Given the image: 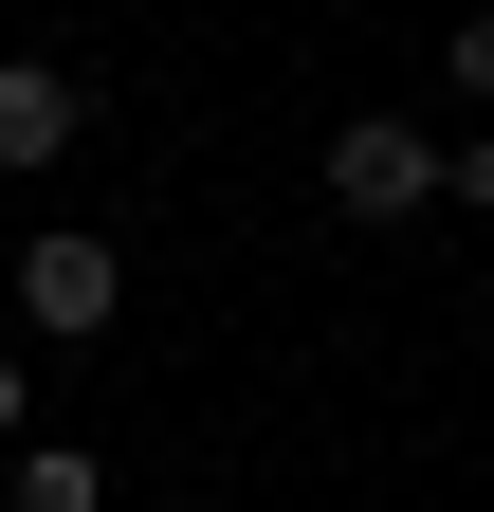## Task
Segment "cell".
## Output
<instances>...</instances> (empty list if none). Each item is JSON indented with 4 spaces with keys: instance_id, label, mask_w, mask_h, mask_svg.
Masks as SVG:
<instances>
[{
    "instance_id": "obj_1",
    "label": "cell",
    "mask_w": 494,
    "mask_h": 512,
    "mask_svg": "<svg viewBox=\"0 0 494 512\" xmlns=\"http://www.w3.org/2000/svg\"><path fill=\"white\" fill-rule=\"evenodd\" d=\"M110 311H129V256H110L92 220H55V238H19V330H55V348H92Z\"/></svg>"
},
{
    "instance_id": "obj_2",
    "label": "cell",
    "mask_w": 494,
    "mask_h": 512,
    "mask_svg": "<svg viewBox=\"0 0 494 512\" xmlns=\"http://www.w3.org/2000/svg\"><path fill=\"white\" fill-rule=\"evenodd\" d=\"M421 202H440V147L403 110H348L330 128V220H421Z\"/></svg>"
},
{
    "instance_id": "obj_3",
    "label": "cell",
    "mask_w": 494,
    "mask_h": 512,
    "mask_svg": "<svg viewBox=\"0 0 494 512\" xmlns=\"http://www.w3.org/2000/svg\"><path fill=\"white\" fill-rule=\"evenodd\" d=\"M74 128H92V92H74V74H37V55H0V165H55Z\"/></svg>"
},
{
    "instance_id": "obj_4",
    "label": "cell",
    "mask_w": 494,
    "mask_h": 512,
    "mask_svg": "<svg viewBox=\"0 0 494 512\" xmlns=\"http://www.w3.org/2000/svg\"><path fill=\"white\" fill-rule=\"evenodd\" d=\"M19 512H110V476L74 458V439H37V458H19Z\"/></svg>"
},
{
    "instance_id": "obj_5",
    "label": "cell",
    "mask_w": 494,
    "mask_h": 512,
    "mask_svg": "<svg viewBox=\"0 0 494 512\" xmlns=\"http://www.w3.org/2000/svg\"><path fill=\"white\" fill-rule=\"evenodd\" d=\"M440 74H458V110H494V0L458 19V55H440Z\"/></svg>"
},
{
    "instance_id": "obj_6",
    "label": "cell",
    "mask_w": 494,
    "mask_h": 512,
    "mask_svg": "<svg viewBox=\"0 0 494 512\" xmlns=\"http://www.w3.org/2000/svg\"><path fill=\"white\" fill-rule=\"evenodd\" d=\"M440 202H458V220H494V128H476V147H440Z\"/></svg>"
},
{
    "instance_id": "obj_7",
    "label": "cell",
    "mask_w": 494,
    "mask_h": 512,
    "mask_svg": "<svg viewBox=\"0 0 494 512\" xmlns=\"http://www.w3.org/2000/svg\"><path fill=\"white\" fill-rule=\"evenodd\" d=\"M0 439H19V348H0Z\"/></svg>"
},
{
    "instance_id": "obj_8",
    "label": "cell",
    "mask_w": 494,
    "mask_h": 512,
    "mask_svg": "<svg viewBox=\"0 0 494 512\" xmlns=\"http://www.w3.org/2000/svg\"><path fill=\"white\" fill-rule=\"evenodd\" d=\"M458 19H476V0H458Z\"/></svg>"
}]
</instances>
